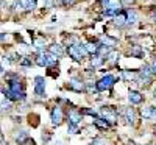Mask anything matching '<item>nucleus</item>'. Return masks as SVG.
I'll list each match as a JSON object with an SVG mask.
<instances>
[{"mask_svg": "<svg viewBox=\"0 0 156 145\" xmlns=\"http://www.w3.org/2000/svg\"><path fill=\"white\" fill-rule=\"evenodd\" d=\"M67 53L73 61H83V58L87 55V51H86L84 45H69Z\"/></svg>", "mask_w": 156, "mask_h": 145, "instance_id": "1", "label": "nucleus"}, {"mask_svg": "<svg viewBox=\"0 0 156 145\" xmlns=\"http://www.w3.org/2000/svg\"><path fill=\"white\" fill-rule=\"evenodd\" d=\"M114 83H115V78H114L112 75H105V76H103L101 80L95 84V87H97L98 92H103V90L111 89V87L114 86Z\"/></svg>", "mask_w": 156, "mask_h": 145, "instance_id": "2", "label": "nucleus"}, {"mask_svg": "<svg viewBox=\"0 0 156 145\" xmlns=\"http://www.w3.org/2000/svg\"><path fill=\"white\" fill-rule=\"evenodd\" d=\"M151 76H153V72L150 69V65H144V67L140 69V72L137 73L136 80L139 81V84H148L151 81Z\"/></svg>", "mask_w": 156, "mask_h": 145, "instance_id": "3", "label": "nucleus"}, {"mask_svg": "<svg viewBox=\"0 0 156 145\" xmlns=\"http://www.w3.org/2000/svg\"><path fill=\"white\" fill-rule=\"evenodd\" d=\"M101 118H105V120L109 123V125H114L115 120H117V112L114 108L111 106H105V108H101Z\"/></svg>", "mask_w": 156, "mask_h": 145, "instance_id": "4", "label": "nucleus"}, {"mask_svg": "<svg viewBox=\"0 0 156 145\" xmlns=\"http://www.w3.org/2000/svg\"><path fill=\"white\" fill-rule=\"evenodd\" d=\"M34 94L39 98L45 97V80H44V76H36L34 78Z\"/></svg>", "mask_w": 156, "mask_h": 145, "instance_id": "5", "label": "nucleus"}, {"mask_svg": "<svg viewBox=\"0 0 156 145\" xmlns=\"http://www.w3.org/2000/svg\"><path fill=\"white\" fill-rule=\"evenodd\" d=\"M50 118H51V125L53 126L61 125V122H62V109H61V106H55L53 109H51Z\"/></svg>", "mask_w": 156, "mask_h": 145, "instance_id": "6", "label": "nucleus"}, {"mask_svg": "<svg viewBox=\"0 0 156 145\" xmlns=\"http://www.w3.org/2000/svg\"><path fill=\"white\" fill-rule=\"evenodd\" d=\"M67 87L72 89V90H75V92H83V90H84V83L80 80V78L73 76V78H70V80H69Z\"/></svg>", "mask_w": 156, "mask_h": 145, "instance_id": "7", "label": "nucleus"}, {"mask_svg": "<svg viewBox=\"0 0 156 145\" xmlns=\"http://www.w3.org/2000/svg\"><path fill=\"white\" fill-rule=\"evenodd\" d=\"M128 100H129L131 104H139V103H142V100H144V95H142L140 92H137V90H129Z\"/></svg>", "mask_w": 156, "mask_h": 145, "instance_id": "8", "label": "nucleus"}, {"mask_svg": "<svg viewBox=\"0 0 156 145\" xmlns=\"http://www.w3.org/2000/svg\"><path fill=\"white\" fill-rule=\"evenodd\" d=\"M20 9H27V11H33L37 5V0H19Z\"/></svg>", "mask_w": 156, "mask_h": 145, "instance_id": "9", "label": "nucleus"}, {"mask_svg": "<svg viewBox=\"0 0 156 145\" xmlns=\"http://www.w3.org/2000/svg\"><path fill=\"white\" fill-rule=\"evenodd\" d=\"M67 117H69V123H70V125H78V123H80V120H81V112L72 109V111L67 114Z\"/></svg>", "mask_w": 156, "mask_h": 145, "instance_id": "10", "label": "nucleus"}, {"mask_svg": "<svg viewBox=\"0 0 156 145\" xmlns=\"http://www.w3.org/2000/svg\"><path fill=\"white\" fill-rule=\"evenodd\" d=\"M125 118H126V123L128 125H134L136 123V111L133 108H126L125 111Z\"/></svg>", "mask_w": 156, "mask_h": 145, "instance_id": "11", "label": "nucleus"}, {"mask_svg": "<svg viewBox=\"0 0 156 145\" xmlns=\"http://www.w3.org/2000/svg\"><path fill=\"white\" fill-rule=\"evenodd\" d=\"M140 114H142L144 118H154L156 117V108L154 106H147V108H144L140 111Z\"/></svg>", "mask_w": 156, "mask_h": 145, "instance_id": "12", "label": "nucleus"}, {"mask_svg": "<svg viewBox=\"0 0 156 145\" xmlns=\"http://www.w3.org/2000/svg\"><path fill=\"white\" fill-rule=\"evenodd\" d=\"M126 22V12H117V14L114 16V23L117 25V27H123Z\"/></svg>", "mask_w": 156, "mask_h": 145, "instance_id": "13", "label": "nucleus"}, {"mask_svg": "<svg viewBox=\"0 0 156 145\" xmlns=\"http://www.w3.org/2000/svg\"><path fill=\"white\" fill-rule=\"evenodd\" d=\"M136 20H137V14H136V11H126V22H125V25H134L136 23Z\"/></svg>", "mask_w": 156, "mask_h": 145, "instance_id": "14", "label": "nucleus"}, {"mask_svg": "<svg viewBox=\"0 0 156 145\" xmlns=\"http://www.w3.org/2000/svg\"><path fill=\"white\" fill-rule=\"evenodd\" d=\"M100 41H101V45H108V47H114L115 44H117V39H114V37H109V36H101L100 37Z\"/></svg>", "mask_w": 156, "mask_h": 145, "instance_id": "15", "label": "nucleus"}, {"mask_svg": "<svg viewBox=\"0 0 156 145\" xmlns=\"http://www.w3.org/2000/svg\"><path fill=\"white\" fill-rule=\"evenodd\" d=\"M48 53H51V55H55V56H61L62 55V47L59 45V44H53V45H50V48H48Z\"/></svg>", "mask_w": 156, "mask_h": 145, "instance_id": "16", "label": "nucleus"}, {"mask_svg": "<svg viewBox=\"0 0 156 145\" xmlns=\"http://www.w3.org/2000/svg\"><path fill=\"white\" fill-rule=\"evenodd\" d=\"M36 64L41 65V67L47 65V53H44V51H39L37 56H36Z\"/></svg>", "mask_w": 156, "mask_h": 145, "instance_id": "17", "label": "nucleus"}, {"mask_svg": "<svg viewBox=\"0 0 156 145\" xmlns=\"http://www.w3.org/2000/svg\"><path fill=\"white\" fill-rule=\"evenodd\" d=\"M94 123H95V126H98L100 129H108L111 125L105 120V118H101V117H95V120H94Z\"/></svg>", "mask_w": 156, "mask_h": 145, "instance_id": "18", "label": "nucleus"}, {"mask_svg": "<svg viewBox=\"0 0 156 145\" xmlns=\"http://www.w3.org/2000/svg\"><path fill=\"white\" fill-rule=\"evenodd\" d=\"M98 45L100 44H92V42H87L86 45H84V48H86V51L89 55H97V51H98Z\"/></svg>", "mask_w": 156, "mask_h": 145, "instance_id": "19", "label": "nucleus"}, {"mask_svg": "<svg viewBox=\"0 0 156 145\" xmlns=\"http://www.w3.org/2000/svg\"><path fill=\"white\" fill-rule=\"evenodd\" d=\"M103 61H105V58H103V56H100V55H92L90 64H92L94 67H100V65L103 64Z\"/></svg>", "mask_w": 156, "mask_h": 145, "instance_id": "20", "label": "nucleus"}, {"mask_svg": "<svg viewBox=\"0 0 156 145\" xmlns=\"http://www.w3.org/2000/svg\"><path fill=\"white\" fill-rule=\"evenodd\" d=\"M131 55L136 56V58H142L144 56V50H142L140 45H133L131 47Z\"/></svg>", "mask_w": 156, "mask_h": 145, "instance_id": "21", "label": "nucleus"}, {"mask_svg": "<svg viewBox=\"0 0 156 145\" xmlns=\"http://www.w3.org/2000/svg\"><path fill=\"white\" fill-rule=\"evenodd\" d=\"M122 76L125 78V80H136L137 73H136V72H129V70H123V72H122Z\"/></svg>", "mask_w": 156, "mask_h": 145, "instance_id": "22", "label": "nucleus"}, {"mask_svg": "<svg viewBox=\"0 0 156 145\" xmlns=\"http://www.w3.org/2000/svg\"><path fill=\"white\" fill-rule=\"evenodd\" d=\"M119 58H120V53H117V51H109L108 53V61H111V62H117Z\"/></svg>", "mask_w": 156, "mask_h": 145, "instance_id": "23", "label": "nucleus"}, {"mask_svg": "<svg viewBox=\"0 0 156 145\" xmlns=\"http://www.w3.org/2000/svg\"><path fill=\"white\" fill-rule=\"evenodd\" d=\"M0 109H2L3 112L9 111V109H11V101H9V100H8V101H2V103H0Z\"/></svg>", "mask_w": 156, "mask_h": 145, "instance_id": "24", "label": "nucleus"}, {"mask_svg": "<svg viewBox=\"0 0 156 145\" xmlns=\"http://www.w3.org/2000/svg\"><path fill=\"white\" fill-rule=\"evenodd\" d=\"M76 131H78V125H70V123H69V126H67V133H69V134H75Z\"/></svg>", "mask_w": 156, "mask_h": 145, "instance_id": "25", "label": "nucleus"}, {"mask_svg": "<svg viewBox=\"0 0 156 145\" xmlns=\"http://www.w3.org/2000/svg\"><path fill=\"white\" fill-rule=\"evenodd\" d=\"M81 114H87V115H92V117H97V112H95L94 109H87V108L81 109Z\"/></svg>", "mask_w": 156, "mask_h": 145, "instance_id": "26", "label": "nucleus"}, {"mask_svg": "<svg viewBox=\"0 0 156 145\" xmlns=\"http://www.w3.org/2000/svg\"><path fill=\"white\" fill-rule=\"evenodd\" d=\"M25 139H27V134H25V131H20V133H19V134L16 136V140H19L20 143H22V142H23Z\"/></svg>", "mask_w": 156, "mask_h": 145, "instance_id": "27", "label": "nucleus"}, {"mask_svg": "<svg viewBox=\"0 0 156 145\" xmlns=\"http://www.w3.org/2000/svg\"><path fill=\"white\" fill-rule=\"evenodd\" d=\"M90 145H106V142L103 139H94L92 142H90Z\"/></svg>", "mask_w": 156, "mask_h": 145, "instance_id": "28", "label": "nucleus"}, {"mask_svg": "<svg viewBox=\"0 0 156 145\" xmlns=\"http://www.w3.org/2000/svg\"><path fill=\"white\" fill-rule=\"evenodd\" d=\"M22 145H36V143H34V140H33V139L27 137V139H25V140L22 142Z\"/></svg>", "mask_w": 156, "mask_h": 145, "instance_id": "29", "label": "nucleus"}, {"mask_svg": "<svg viewBox=\"0 0 156 145\" xmlns=\"http://www.w3.org/2000/svg\"><path fill=\"white\" fill-rule=\"evenodd\" d=\"M61 3H62V5H73L75 0H61Z\"/></svg>", "mask_w": 156, "mask_h": 145, "instance_id": "30", "label": "nucleus"}, {"mask_svg": "<svg viewBox=\"0 0 156 145\" xmlns=\"http://www.w3.org/2000/svg\"><path fill=\"white\" fill-rule=\"evenodd\" d=\"M53 6V0H45V8H51Z\"/></svg>", "mask_w": 156, "mask_h": 145, "instance_id": "31", "label": "nucleus"}, {"mask_svg": "<svg viewBox=\"0 0 156 145\" xmlns=\"http://www.w3.org/2000/svg\"><path fill=\"white\" fill-rule=\"evenodd\" d=\"M20 64H22V65H31V61H30V59H22Z\"/></svg>", "mask_w": 156, "mask_h": 145, "instance_id": "32", "label": "nucleus"}, {"mask_svg": "<svg viewBox=\"0 0 156 145\" xmlns=\"http://www.w3.org/2000/svg\"><path fill=\"white\" fill-rule=\"evenodd\" d=\"M150 69H151V72H153V73L156 75V59L153 61V64H151V67H150Z\"/></svg>", "mask_w": 156, "mask_h": 145, "instance_id": "33", "label": "nucleus"}, {"mask_svg": "<svg viewBox=\"0 0 156 145\" xmlns=\"http://www.w3.org/2000/svg\"><path fill=\"white\" fill-rule=\"evenodd\" d=\"M122 3H125V5H133L134 3V0H120Z\"/></svg>", "mask_w": 156, "mask_h": 145, "instance_id": "34", "label": "nucleus"}, {"mask_svg": "<svg viewBox=\"0 0 156 145\" xmlns=\"http://www.w3.org/2000/svg\"><path fill=\"white\" fill-rule=\"evenodd\" d=\"M6 37V34H0V41H2V39H5Z\"/></svg>", "mask_w": 156, "mask_h": 145, "instance_id": "35", "label": "nucleus"}, {"mask_svg": "<svg viewBox=\"0 0 156 145\" xmlns=\"http://www.w3.org/2000/svg\"><path fill=\"white\" fill-rule=\"evenodd\" d=\"M153 22L156 23V12H154V14H153Z\"/></svg>", "mask_w": 156, "mask_h": 145, "instance_id": "36", "label": "nucleus"}, {"mask_svg": "<svg viewBox=\"0 0 156 145\" xmlns=\"http://www.w3.org/2000/svg\"><path fill=\"white\" fill-rule=\"evenodd\" d=\"M0 73H3V67H2V64H0Z\"/></svg>", "mask_w": 156, "mask_h": 145, "instance_id": "37", "label": "nucleus"}, {"mask_svg": "<svg viewBox=\"0 0 156 145\" xmlns=\"http://www.w3.org/2000/svg\"><path fill=\"white\" fill-rule=\"evenodd\" d=\"M153 94H154V97H156V87H154V92H153Z\"/></svg>", "mask_w": 156, "mask_h": 145, "instance_id": "38", "label": "nucleus"}]
</instances>
